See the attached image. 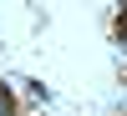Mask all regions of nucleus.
I'll use <instances>...</instances> for the list:
<instances>
[{
	"instance_id": "f257e3e1",
	"label": "nucleus",
	"mask_w": 127,
	"mask_h": 116,
	"mask_svg": "<svg viewBox=\"0 0 127 116\" xmlns=\"http://www.w3.org/2000/svg\"><path fill=\"white\" fill-rule=\"evenodd\" d=\"M0 116H5V96H0Z\"/></svg>"
}]
</instances>
